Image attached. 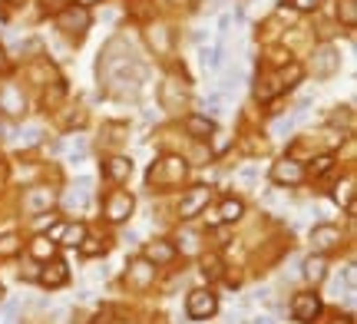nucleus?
<instances>
[{
	"instance_id": "obj_1",
	"label": "nucleus",
	"mask_w": 357,
	"mask_h": 324,
	"mask_svg": "<svg viewBox=\"0 0 357 324\" xmlns=\"http://www.w3.org/2000/svg\"><path fill=\"white\" fill-rule=\"evenodd\" d=\"M185 311H189L192 321H205V318H212L218 311V301L212 291H192L189 301H185Z\"/></svg>"
},
{
	"instance_id": "obj_2",
	"label": "nucleus",
	"mask_w": 357,
	"mask_h": 324,
	"mask_svg": "<svg viewBox=\"0 0 357 324\" xmlns=\"http://www.w3.org/2000/svg\"><path fill=\"white\" fill-rule=\"evenodd\" d=\"M318 311H321V301H318V295H311V291L298 295V298H294V304H291L294 321H301V324L314 321V318H318Z\"/></svg>"
},
{
	"instance_id": "obj_3",
	"label": "nucleus",
	"mask_w": 357,
	"mask_h": 324,
	"mask_svg": "<svg viewBox=\"0 0 357 324\" xmlns=\"http://www.w3.org/2000/svg\"><path fill=\"white\" fill-rule=\"evenodd\" d=\"M129 212H132V195L129 192H113L106 199V215H109V222H126Z\"/></svg>"
},
{
	"instance_id": "obj_4",
	"label": "nucleus",
	"mask_w": 357,
	"mask_h": 324,
	"mask_svg": "<svg viewBox=\"0 0 357 324\" xmlns=\"http://www.w3.org/2000/svg\"><path fill=\"white\" fill-rule=\"evenodd\" d=\"M182 172H185V166H182V159H162L159 166H153V172H149V182L182 179Z\"/></svg>"
},
{
	"instance_id": "obj_5",
	"label": "nucleus",
	"mask_w": 357,
	"mask_h": 324,
	"mask_svg": "<svg viewBox=\"0 0 357 324\" xmlns=\"http://www.w3.org/2000/svg\"><path fill=\"white\" fill-rule=\"evenodd\" d=\"M205 202H208V189H192V192L182 199V206H178V215H182V219H192V215H195V212H199Z\"/></svg>"
},
{
	"instance_id": "obj_6",
	"label": "nucleus",
	"mask_w": 357,
	"mask_h": 324,
	"mask_svg": "<svg viewBox=\"0 0 357 324\" xmlns=\"http://www.w3.org/2000/svg\"><path fill=\"white\" fill-rule=\"evenodd\" d=\"M66 278H70V272H66L63 261H53V265H47V268L40 272V281H43V285H50V288L66 285Z\"/></svg>"
},
{
	"instance_id": "obj_7",
	"label": "nucleus",
	"mask_w": 357,
	"mask_h": 324,
	"mask_svg": "<svg viewBox=\"0 0 357 324\" xmlns=\"http://www.w3.org/2000/svg\"><path fill=\"white\" fill-rule=\"evenodd\" d=\"M301 176H305V169L298 166V162H288V159H284V162H278V166H275V172H271V179H275V182H301Z\"/></svg>"
},
{
	"instance_id": "obj_8",
	"label": "nucleus",
	"mask_w": 357,
	"mask_h": 324,
	"mask_svg": "<svg viewBox=\"0 0 357 324\" xmlns=\"http://www.w3.org/2000/svg\"><path fill=\"white\" fill-rule=\"evenodd\" d=\"M185 130H189L195 139H208V132L215 130V123H212V119H205V116H189L185 119Z\"/></svg>"
},
{
	"instance_id": "obj_9",
	"label": "nucleus",
	"mask_w": 357,
	"mask_h": 324,
	"mask_svg": "<svg viewBox=\"0 0 357 324\" xmlns=\"http://www.w3.org/2000/svg\"><path fill=\"white\" fill-rule=\"evenodd\" d=\"M89 24V17H86V10H83V7H70V10L66 13H60V26H63V30H70V26H79V30H83V26Z\"/></svg>"
},
{
	"instance_id": "obj_10",
	"label": "nucleus",
	"mask_w": 357,
	"mask_h": 324,
	"mask_svg": "<svg viewBox=\"0 0 357 324\" xmlns=\"http://www.w3.org/2000/svg\"><path fill=\"white\" fill-rule=\"evenodd\" d=\"M337 238H341V235H337V229H334V225H318V229H314V245H318V248L337 245Z\"/></svg>"
},
{
	"instance_id": "obj_11",
	"label": "nucleus",
	"mask_w": 357,
	"mask_h": 324,
	"mask_svg": "<svg viewBox=\"0 0 357 324\" xmlns=\"http://www.w3.org/2000/svg\"><path fill=\"white\" fill-rule=\"evenodd\" d=\"M129 172H132V162H129V159H109V162H106V176L116 182H123Z\"/></svg>"
},
{
	"instance_id": "obj_12",
	"label": "nucleus",
	"mask_w": 357,
	"mask_h": 324,
	"mask_svg": "<svg viewBox=\"0 0 357 324\" xmlns=\"http://www.w3.org/2000/svg\"><path fill=\"white\" fill-rule=\"evenodd\" d=\"M324 268H328V265H324V259H321V255H318V259H305V278H307V281H324V275H328Z\"/></svg>"
},
{
	"instance_id": "obj_13",
	"label": "nucleus",
	"mask_w": 357,
	"mask_h": 324,
	"mask_svg": "<svg viewBox=\"0 0 357 324\" xmlns=\"http://www.w3.org/2000/svg\"><path fill=\"white\" fill-rule=\"evenodd\" d=\"M129 278L136 281V285H149V278H153V268H149V261H136V265H129Z\"/></svg>"
},
{
	"instance_id": "obj_14",
	"label": "nucleus",
	"mask_w": 357,
	"mask_h": 324,
	"mask_svg": "<svg viewBox=\"0 0 357 324\" xmlns=\"http://www.w3.org/2000/svg\"><path fill=\"white\" fill-rule=\"evenodd\" d=\"M242 212H245L242 202H231V199H229V202L218 208L215 215H218V222H235V219H242Z\"/></svg>"
},
{
	"instance_id": "obj_15",
	"label": "nucleus",
	"mask_w": 357,
	"mask_h": 324,
	"mask_svg": "<svg viewBox=\"0 0 357 324\" xmlns=\"http://www.w3.org/2000/svg\"><path fill=\"white\" fill-rule=\"evenodd\" d=\"M153 261H159V265H166V261H172V255H176V248L162 245V242H155V245H149V252H146Z\"/></svg>"
},
{
	"instance_id": "obj_16",
	"label": "nucleus",
	"mask_w": 357,
	"mask_h": 324,
	"mask_svg": "<svg viewBox=\"0 0 357 324\" xmlns=\"http://www.w3.org/2000/svg\"><path fill=\"white\" fill-rule=\"evenodd\" d=\"M202 63L212 66V70H218V66H222V43H215L212 50H202Z\"/></svg>"
},
{
	"instance_id": "obj_17",
	"label": "nucleus",
	"mask_w": 357,
	"mask_h": 324,
	"mask_svg": "<svg viewBox=\"0 0 357 324\" xmlns=\"http://www.w3.org/2000/svg\"><path fill=\"white\" fill-rule=\"evenodd\" d=\"M337 13L344 17V24H347V26H354V24H357V7H354V0H341Z\"/></svg>"
},
{
	"instance_id": "obj_18",
	"label": "nucleus",
	"mask_w": 357,
	"mask_h": 324,
	"mask_svg": "<svg viewBox=\"0 0 357 324\" xmlns=\"http://www.w3.org/2000/svg\"><path fill=\"white\" fill-rule=\"evenodd\" d=\"M30 252H33L37 259H47V255H53V242H50V238H37Z\"/></svg>"
},
{
	"instance_id": "obj_19",
	"label": "nucleus",
	"mask_w": 357,
	"mask_h": 324,
	"mask_svg": "<svg viewBox=\"0 0 357 324\" xmlns=\"http://www.w3.org/2000/svg\"><path fill=\"white\" fill-rule=\"evenodd\" d=\"M50 202H53V195L47 199V192H33V195H26L24 206L26 208H43V206H50Z\"/></svg>"
},
{
	"instance_id": "obj_20",
	"label": "nucleus",
	"mask_w": 357,
	"mask_h": 324,
	"mask_svg": "<svg viewBox=\"0 0 357 324\" xmlns=\"http://www.w3.org/2000/svg\"><path fill=\"white\" fill-rule=\"evenodd\" d=\"M63 235H66V242L63 245H83V225H77V229H63Z\"/></svg>"
},
{
	"instance_id": "obj_21",
	"label": "nucleus",
	"mask_w": 357,
	"mask_h": 324,
	"mask_svg": "<svg viewBox=\"0 0 357 324\" xmlns=\"http://www.w3.org/2000/svg\"><path fill=\"white\" fill-rule=\"evenodd\" d=\"M17 252V238L7 235V238H0V255H13Z\"/></svg>"
},
{
	"instance_id": "obj_22",
	"label": "nucleus",
	"mask_w": 357,
	"mask_h": 324,
	"mask_svg": "<svg viewBox=\"0 0 357 324\" xmlns=\"http://www.w3.org/2000/svg\"><path fill=\"white\" fill-rule=\"evenodd\" d=\"M321 56H324V60H321V70H318V73H331V70H334V60H331L334 53H331V50H324Z\"/></svg>"
},
{
	"instance_id": "obj_23",
	"label": "nucleus",
	"mask_w": 357,
	"mask_h": 324,
	"mask_svg": "<svg viewBox=\"0 0 357 324\" xmlns=\"http://www.w3.org/2000/svg\"><path fill=\"white\" fill-rule=\"evenodd\" d=\"M331 162H334V159H331V156H324V159H318V166H314V172H318V176H321V172H328V169H331Z\"/></svg>"
},
{
	"instance_id": "obj_24",
	"label": "nucleus",
	"mask_w": 357,
	"mask_h": 324,
	"mask_svg": "<svg viewBox=\"0 0 357 324\" xmlns=\"http://www.w3.org/2000/svg\"><path fill=\"white\" fill-rule=\"evenodd\" d=\"M294 7H298V10H314L318 0H294Z\"/></svg>"
},
{
	"instance_id": "obj_25",
	"label": "nucleus",
	"mask_w": 357,
	"mask_h": 324,
	"mask_svg": "<svg viewBox=\"0 0 357 324\" xmlns=\"http://www.w3.org/2000/svg\"><path fill=\"white\" fill-rule=\"evenodd\" d=\"M252 324H275V318H271V314H255Z\"/></svg>"
},
{
	"instance_id": "obj_26",
	"label": "nucleus",
	"mask_w": 357,
	"mask_h": 324,
	"mask_svg": "<svg viewBox=\"0 0 357 324\" xmlns=\"http://www.w3.org/2000/svg\"><path fill=\"white\" fill-rule=\"evenodd\" d=\"M229 24H231V17H229V13H225V17L218 20V30H222V33H229Z\"/></svg>"
},
{
	"instance_id": "obj_27",
	"label": "nucleus",
	"mask_w": 357,
	"mask_h": 324,
	"mask_svg": "<svg viewBox=\"0 0 357 324\" xmlns=\"http://www.w3.org/2000/svg\"><path fill=\"white\" fill-rule=\"evenodd\" d=\"M242 176H245V179H255L258 169H255V166H248V169H242Z\"/></svg>"
},
{
	"instance_id": "obj_28",
	"label": "nucleus",
	"mask_w": 357,
	"mask_h": 324,
	"mask_svg": "<svg viewBox=\"0 0 357 324\" xmlns=\"http://www.w3.org/2000/svg\"><path fill=\"white\" fill-rule=\"evenodd\" d=\"M43 3H53V0H43Z\"/></svg>"
}]
</instances>
